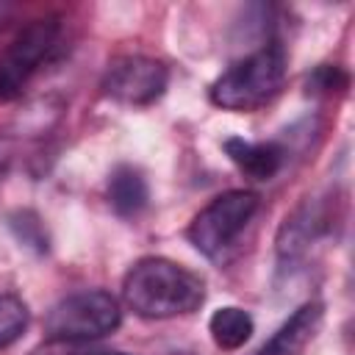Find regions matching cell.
<instances>
[{"mask_svg":"<svg viewBox=\"0 0 355 355\" xmlns=\"http://www.w3.org/2000/svg\"><path fill=\"white\" fill-rule=\"evenodd\" d=\"M122 300L144 319H169L197 311L205 300V283L169 258H141L125 275Z\"/></svg>","mask_w":355,"mask_h":355,"instance_id":"1","label":"cell"},{"mask_svg":"<svg viewBox=\"0 0 355 355\" xmlns=\"http://www.w3.org/2000/svg\"><path fill=\"white\" fill-rule=\"evenodd\" d=\"M286 78V50L277 42L263 44L236 61L211 83V103L225 111H252L272 100Z\"/></svg>","mask_w":355,"mask_h":355,"instance_id":"2","label":"cell"},{"mask_svg":"<svg viewBox=\"0 0 355 355\" xmlns=\"http://www.w3.org/2000/svg\"><path fill=\"white\" fill-rule=\"evenodd\" d=\"M119 322V302L108 291H78L50 308L44 330L50 341H92L114 333Z\"/></svg>","mask_w":355,"mask_h":355,"instance_id":"3","label":"cell"},{"mask_svg":"<svg viewBox=\"0 0 355 355\" xmlns=\"http://www.w3.org/2000/svg\"><path fill=\"white\" fill-rule=\"evenodd\" d=\"M258 211V194L252 191H225L214 197L189 225L186 236L194 244L197 252L205 258H216L255 216Z\"/></svg>","mask_w":355,"mask_h":355,"instance_id":"4","label":"cell"},{"mask_svg":"<svg viewBox=\"0 0 355 355\" xmlns=\"http://www.w3.org/2000/svg\"><path fill=\"white\" fill-rule=\"evenodd\" d=\"M58 33L61 25L55 17L33 19L28 28L17 33V39L0 55V100H14L22 94L25 83L33 78L42 61H47V55L55 50Z\"/></svg>","mask_w":355,"mask_h":355,"instance_id":"5","label":"cell"},{"mask_svg":"<svg viewBox=\"0 0 355 355\" xmlns=\"http://www.w3.org/2000/svg\"><path fill=\"white\" fill-rule=\"evenodd\" d=\"M169 83V72L158 58L150 55H119L103 75V92L125 105L155 103Z\"/></svg>","mask_w":355,"mask_h":355,"instance_id":"6","label":"cell"},{"mask_svg":"<svg viewBox=\"0 0 355 355\" xmlns=\"http://www.w3.org/2000/svg\"><path fill=\"white\" fill-rule=\"evenodd\" d=\"M330 227L327 222V214L322 205L316 202H305L300 205L291 216H286L280 233H277V255H280V263L288 266V263H297L305 258L308 247Z\"/></svg>","mask_w":355,"mask_h":355,"instance_id":"7","label":"cell"},{"mask_svg":"<svg viewBox=\"0 0 355 355\" xmlns=\"http://www.w3.org/2000/svg\"><path fill=\"white\" fill-rule=\"evenodd\" d=\"M319 324H322V305L305 302L280 324V330L255 355H300L308 347V341L316 336Z\"/></svg>","mask_w":355,"mask_h":355,"instance_id":"8","label":"cell"},{"mask_svg":"<svg viewBox=\"0 0 355 355\" xmlns=\"http://www.w3.org/2000/svg\"><path fill=\"white\" fill-rule=\"evenodd\" d=\"M227 158L252 180H269L280 172L286 150L275 141H247L239 136H230L225 141Z\"/></svg>","mask_w":355,"mask_h":355,"instance_id":"9","label":"cell"},{"mask_svg":"<svg viewBox=\"0 0 355 355\" xmlns=\"http://www.w3.org/2000/svg\"><path fill=\"white\" fill-rule=\"evenodd\" d=\"M147 200H150V189L141 169L130 164H119L108 175V202L119 216H136L139 211H144Z\"/></svg>","mask_w":355,"mask_h":355,"instance_id":"10","label":"cell"},{"mask_svg":"<svg viewBox=\"0 0 355 355\" xmlns=\"http://www.w3.org/2000/svg\"><path fill=\"white\" fill-rule=\"evenodd\" d=\"M208 330H211V338L219 349H239L250 341V336L255 330V322L244 308L227 305V308L214 311V316L208 322Z\"/></svg>","mask_w":355,"mask_h":355,"instance_id":"11","label":"cell"},{"mask_svg":"<svg viewBox=\"0 0 355 355\" xmlns=\"http://www.w3.org/2000/svg\"><path fill=\"white\" fill-rule=\"evenodd\" d=\"M28 305L14 294H0V349L14 344L28 327Z\"/></svg>","mask_w":355,"mask_h":355,"instance_id":"12","label":"cell"},{"mask_svg":"<svg viewBox=\"0 0 355 355\" xmlns=\"http://www.w3.org/2000/svg\"><path fill=\"white\" fill-rule=\"evenodd\" d=\"M8 222H11V230L17 233V239H19L22 244L33 247L36 252H44V250H47V236H44V227H42V222L36 219V214L19 211V214H14Z\"/></svg>","mask_w":355,"mask_h":355,"instance_id":"13","label":"cell"},{"mask_svg":"<svg viewBox=\"0 0 355 355\" xmlns=\"http://www.w3.org/2000/svg\"><path fill=\"white\" fill-rule=\"evenodd\" d=\"M344 86H347V75L330 64H322L313 69V75H308L311 92H333V89H344Z\"/></svg>","mask_w":355,"mask_h":355,"instance_id":"14","label":"cell"},{"mask_svg":"<svg viewBox=\"0 0 355 355\" xmlns=\"http://www.w3.org/2000/svg\"><path fill=\"white\" fill-rule=\"evenodd\" d=\"M14 11H17V8H14V3H8V0H0V31H3V28L11 22Z\"/></svg>","mask_w":355,"mask_h":355,"instance_id":"15","label":"cell"},{"mask_svg":"<svg viewBox=\"0 0 355 355\" xmlns=\"http://www.w3.org/2000/svg\"><path fill=\"white\" fill-rule=\"evenodd\" d=\"M8 158H11V150H8L6 141H0V175H3V169L8 166Z\"/></svg>","mask_w":355,"mask_h":355,"instance_id":"16","label":"cell"},{"mask_svg":"<svg viewBox=\"0 0 355 355\" xmlns=\"http://www.w3.org/2000/svg\"><path fill=\"white\" fill-rule=\"evenodd\" d=\"M86 355H128V352H119V349H100V352H86Z\"/></svg>","mask_w":355,"mask_h":355,"instance_id":"17","label":"cell"},{"mask_svg":"<svg viewBox=\"0 0 355 355\" xmlns=\"http://www.w3.org/2000/svg\"><path fill=\"white\" fill-rule=\"evenodd\" d=\"M166 355H191V352H166Z\"/></svg>","mask_w":355,"mask_h":355,"instance_id":"18","label":"cell"}]
</instances>
